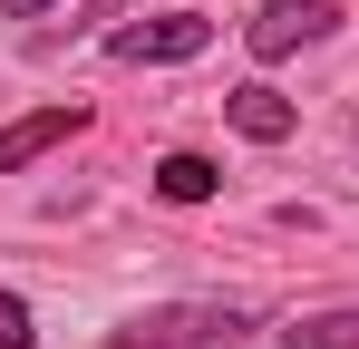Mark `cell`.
Segmentation results:
<instances>
[{
  "label": "cell",
  "instance_id": "cell-1",
  "mask_svg": "<svg viewBox=\"0 0 359 349\" xmlns=\"http://www.w3.org/2000/svg\"><path fill=\"white\" fill-rule=\"evenodd\" d=\"M107 49H117V58H136V68H175V58H204V49H214V20H204V10L126 20V29H107Z\"/></svg>",
  "mask_w": 359,
  "mask_h": 349
},
{
  "label": "cell",
  "instance_id": "cell-2",
  "mask_svg": "<svg viewBox=\"0 0 359 349\" xmlns=\"http://www.w3.org/2000/svg\"><path fill=\"white\" fill-rule=\"evenodd\" d=\"M243 330H252L243 310H136L117 330V349H214V340L233 349Z\"/></svg>",
  "mask_w": 359,
  "mask_h": 349
},
{
  "label": "cell",
  "instance_id": "cell-3",
  "mask_svg": "<svg viewBox=\"0 0 359 349\" xmlns=\"http://www.w3.org/2000/svg\"><path fill=\"white\" fill-rule=\"evenodd\" d=\"M330 29H340L330 0H262L243 39H252V58H292V49H311V39H330Z\"/></svg>",
  "mask_w": 359,
  "mask_h": 349
},
{
  "label": "cell",
  "instance_id": "cell-4",
  "mask_svg": "<svg viewBox=\"0 0 359 349\" xmlns=\"http://www.w3.org/2000/svg\"><path fill=\"white\" fill-rule=\"evenodd\" d=\"M88 126V107H39V116H20V126H0V174H20V165H39L49 146H68Z\"/></svg>",
  "mask_w": 359,
  "mask_h": 349
},
{
  "label": "cell",
  "instance_id": "cell-5",
  "mask_svg": "<svg viewBox=\"0 0 359 349\" xmlns=\"http://www.w3.org/2000/svg\"><path fill=\"white\" fill-rule=\"evenodd\" d=\"M224 116H233V136H252V146H282V136L301 126L282 88H233V97H224Z\"/></svg>",
  "mask_w": 359,
  "mask_h": 349
},
{
  "label": "cell",
  "instance_id": "cell-6",
  "mask_svg": "<svg viewBox=\"0 0 359 349\" xmlns=\"http://www.w3.org/2000/svg\"><path fill=\"white\" fill-rule=\"evenodd\" d=\"M282 349H359V310H311L282 330Z\"/></svg>",
  "mask_w": 359,
  "mask_h": 349
},
{
  "label": "cell",
  "instance_id": "cell-7",
  "mask_svg": "<svg viewBox=\"0 0 359 349\" xmlns=\"http://www.w3.org/2000/svg\"><path fill=\"white\" fill-rule=\"evenodd\" d=\"M214 184H224V174L204 165V156H165V165H156V194H165V204H204Z\"/></svg>",
  "mask_w": 359,
  "mask_h": 349
},
{
  "label": "cell",
  "instance_id": "cell-8",
  "mask_svg": "<svg viewBox=\"0 0 359 349\" xmlns=\"http://www.w3.org/2000/svg\"><path fill=\"white\" fill-rule=\"evenodd\" d=\"M29 340H39V330H29V301L0 291V349H29Z\"/></svg>",
  "mask_w": 359,
  "mask_h": 349
},
{
  "label": "cell",
  "instance_id": "cell-9",
  "mask_svg": "<svg viewBox=\"0 0 359 349\" xmlns=\"http://www.w3.org/2000/svg\"><path fill=\"white\" fill-rule=\"evenodd\" d=\"M39 10H49V0H0V20H39Z\"/></svg>",
  "mask_w": 359,
  "mask_h": 349
},
{
  "label": "cell",
  "instance_id": "cell-10",
  "mask_svg": "<svg viewBox=\"0 0 359 349\" xmlns=\"http://www.w3.org/2000/svg\"><path fill=\"white\" fill-rule=\"evenodd\" d=\"M117 10H136V0H97V20H117Z\"/></svg>",
  "mask_w": 359,
  "mask_h": 349
}]
</instances>
